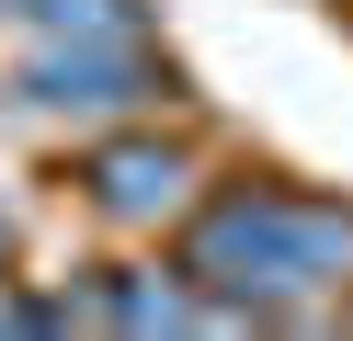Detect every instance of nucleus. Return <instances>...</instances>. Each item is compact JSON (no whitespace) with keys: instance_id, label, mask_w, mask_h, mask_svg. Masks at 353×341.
Returning <instances> with one entry per match:
<instances>
[{"instance_id":"f257e3e1","label":"nucleus","mask_w":353,"mask_h":341,"mask_svg":"<svg viewBox=\"0 0 353 341\" xmlns=\"http://www.w3.org/2000/svg\"><path fill=\"white\" fill-rule=\"evenodd\" d=\"M171 250L239 330H307V318L353 307V205L274 171L205 182V205L171 227Z\"/></svg>"},{"instance_id":"f03ea898","label":"nucleus","mask_w":353,"mask_h":341,"mask_svg":"<svg viewBox=\"0 0 353 341\" xmlns=\"http://www.w3.org/2000/svg\"><path fill=\"white\" fill-rule=\"evenodd\" d=\"M171 57L160 34H23V57L0 68V114L34 136H103V125H137V114H171Z\"/></svg>"},{"instance_id":"7ed1b4c3","label":"nucleus","mask_w":353,"mask_h":341,"mask_svg":"<svg viewBox=\"0 0 353 341\" xmlns=\"http://www.w3.org/2000/svg\"><path fill=\"white\" fill-rule=\"evenodd\" d=\"M69 182H80V205H92V227H114V239H171V227L205 205V148H194V125L137 114V125L80 136Z\"/></svg>"},{"instance_id":"20e7f679","label":"nucleus","mask_w":353,"mask_h":341,"mask_svg":"<svg viewBox=\"0 0 353 341\" xmlns=\"http://www.w3.org/2000/svg\"><path fill=\"white\" fill-rule=\"evenodd\" d=\"M80 307H92V330H239L183 273V250H160V262H103L92 285H80Z\"/></svg>"},{"instance_id":"39448f33","label":"nucleus","mask_w":353,"mask_h":341,"mask_svg":"<svg viewBox=\"0 0 353 341\" xmlns=\"http://www.w3.org/2000/svg\"><path fill=\"white\" fill-rule=\"evenodd\" d=\"M12 34H148V0H0Z\"/></svg>"},{"instance_id":"423d86ee","label":"nucleus","mask_w":353,"mask_h":341,"mask_svg":"<svg viewBox=\"0 0 353 341\" xmlns=\"http://www.w3.org/2000/svg\"><path fill=\"white\" fill-rule=\"evenodd\" d=\"M12 262H23V227H12V205H0V285H12Z\"/></svg>"}]
</instances>
